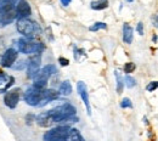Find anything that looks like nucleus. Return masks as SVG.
Returning <instances> with one entry per match:
<instances>
[{"instance_id": "4be33fe9", "label": "nucleus", "mask_w": 158, "mask_h": 141, "mask_svg": "<svg viewBox=\"0 0 158 141\" xmlns=\"http://www.w3.org/2000/svg\"><path fill=\"white\" fill-rule=\"evenodd\" d=\"M124 81H125V85H127L128 88H133V86L136 85V81H135L133 77H130V76H127Z\"/></svg>"}, {"instance_id": "2eb2a0df", "label": "nucleus", "mask_w": 158, "mask_h": 141, "mask_svg": "<svg viewBox=\"0 0 158 141\" xmlns=\"http://www.w3.org/2000/svg\"><path fill=\"white\" fill-rule=\"evenodd\" d=\"M37 123L38 125L41 126V128H49L52 125V122L50 119L48 112H44V113H40L39 116L37 117Z\"/></svg>"}, {"instance_id": "7ed1b4c3", "label": "nucleus", "mask_w": 158, "mask_h": 141, "mask_svg": "<svg viewBox=\"0 0 158 141\" xmlns=\"http://www.w3.org/2000/svg\"><path fill=\"white\" fill-rule=\"evenodd\" d=\"M17 17L16 6L9 0H0V24L6 26L12 23Z\"/></svg>"}, {"instance_id": "a211bd4d", "label": "nucleus", "mask_w": 158, "mask_h": 141, "mask_svg": "<svg viewBox=\"0 0 158 141\" xmlns=\"http://www.w3.org/2000/svg\"><path fill=\"white\" fill-rule=\"evenodd\" d=\"M91 9L93 10H103L108 7V0H96L91 1Z\"/></svg>"}, {"instance_id": "dca6fc26", "label": "nucleus", "mask_w": 158, "mask_h": 141, "mask_svg": "<svg viewBox=\"0 0 158 141\" xmlns=\"http://www.w3.org/2000/svg\"><path fill=\"white\" fill-rule=\"evenodd\" d=\"M67 141H85L83 135L80 134L78 129L76 128H71L69 129V133H68V138H67Z\"/></svg>"}, {"instance_id": "1a4fd4ad", "label": "nucleus", "mask_w": 158, "mask_h": 141, "mask_svg": "<svg viewBox=\"0 0 158 141\" xmlns=\"http://www.w3.org/2000/svg\"><path fill=\"white\" fill-rule=\"evenodd\" d=\"M56 72H57V69H56V67H55L54 64H46L44 68L39 69V72H38L37 76L33 78V81H45V83H48V79H49L52 74H55Z\"/></svg>"}, {"instance_id": "6e6552de", "label": "nucleus", "mask_w": 158, "mask_h": 141, "mask_svg": "<svg viewBox=\"0 0 158 141\" xmlns=\"http://www.w3.org/2000/svg\"><path fill=\"white\" fill-rule=\"evenodd\" d=\"M21 96V89H11L9 91H6L5 97H4V103L9 107V108H15L20 101Z\"/></svg>"}, {"instance_id": "4468645a", "label": "nucleus", "mask_w": 158, "mask_h": 141, "mask_svg": "<svg viewBox=\"0 0 158 141\" xmlns=\"http://www.w3.org/2000/svg\"><path fill=\"white\" fill-rule=\"evenodd\" d=\"M133 33L134 29L129 23H124L123 26V40L125 44H131L133 43Z\"/></svg>"}, {"instance_id": "423d86ee", "label": "nucleus", "mask_w": 158, "mask_h": 141, "mask_svg": "<svg viewBox=\"0 0 158 141\" xmlns=\"http://www.w3.org/2000/svg\"><path fill=\"white\" fill-rule=\"evenodd\" d=\"M44 90L45 89H37L33 85L31 88H28L24 93V101L29 105V106H38L39 107L40 102L43 100L44 96Z\"/></svg>"}, {"instance_id": "cd10ccee", "label": "nucleus", "mask_w": 158, "mask_h": 141, "mask_svg": "<svg viewBox=\"0 0 158 141\" xmlns=\"http://www.w3.org/2000/svg\"><path fill=\"white\" fill-rule=\"evenodd\" d=\"M7 78H10V77H7L5 73H2V72H0V85H2V84H5V83H7Z\"/></svg>"}, {"instance_id": "a878e982", "label": "nucleus", "mask_w": 158, "mask_h": 141, "mask_svg": "<svg viewBox=\"0 0 158 141\" xmlns=\"http://www.w3.org/2000/svg\"><path fill=\"white\" fill-rule=\"evenodd\" d=\"M14 81H15V78H14V77H10V78H9V81H7V84L5 85V88H4V89H0V94H4L5 91H7V89L14 84Z\"/></svg>"}, {"instance_id": "f8f14e48", "label": "nucleus", "mask_w": 158, "mask_h": 141, "mask_svg": "<svg viewBox=\"0 0 158 141\" xmlns=\"http://www.w3.org/2000/svg\"><path fill=\"white\" fill-rule=\"evenodd\" d=\"M16 14L20 19H28L32 15V9L26 0H19L16 5Z\"/></svg>"}, {"instance_id": "ddd939ff", "label": "nucleus", "mask_w": 158, "mask_h": 141, "mask_svg": "<svg viewBox=\"0 0 158 141\" xmlns=\"http://www.w3.org/2000/svg\"><path fill=\"white\" fill-rule=\"evenodd\" d=\"M59 95H60L59 93H57L56 90H54V89H45V90H44V96H43V100L40 102L39 107L46 105V103H49L50 101L56 100V99L59 97Z\"/></svg>"}, {"instance_id": "c85d7f7f", "label": "nucleus", "mask_w": 158, "mask_h": 141, "mask_svg": "<svg viewBox=\"0 0 158 141\" xmlns=\"http://www.w3.org/2000/svg\"><path fill=\"white\" fill-rule=\"evenodd\" d=\"M136 31L139 32V34H140V35H143V24H142V22H140V23H138Z\"/></svg>"}, {"instance_id": "473e14b6", "label": "nucleus", "mask_w": 158, "mask_h": 141, "mask_svg": "<svg viewBox=\"0 0 158 141\" xmlns=\"http://www.w3.org/2000/svg\"><path fill=\"white\" fill-rule=\"evenodd\" d=\"M152 40L155 41V43H156V41H157V35H153V38H152Z\"/></svg>"}, {"instance_id": "c756f323", "label": "nucleus", "mask_w": 158, "mask_h": 141, "mask_svg": "<svg viewBox=\"0 0 158 141\" xmlns=\"http://www.w3.org/2000/svg\"><path fill=\"white\" fill-rule=\"evenodd\" d=\"M59 62L61 66H68L69 64V61L67 60V59H64V57H60Z\"/></svg>"}, {"instance_id": "5701e85b", "label": "nucleus", "mask_w": 158, "mask_h": 141, "mask_svg": "<svg viewBox=\"0 0 158 141\" xmlns=\"http://www.w3.org/2000/svg\"><path fill=\"white\" fill-rule=\"evenodd\" d=\"M133 71H135V63H133V62L125 63V66H124V72H125L127 74H129V73H131Z\"/></svg>"}, {"instance_id": "20e7f679", "label": "nucleus", "mask_w": 158, "mask_h": 141, "mask_svg": "<svg viewBox=\"0 0 158 141\" xmlns=\"http://www.w3.org/2000/svg\"><path fill=\"white\" fill-rule=\"evenodd\" d=\"M17 48L19 51L22 54H29V55H34V54H40L45 46L43 43L39 41H34L33 39H28V38H21L17 41Z\"/></svg>"}, {"instance_id": "39448f33", "label": "nucleus", "mask_w": 158, "mask_h": 141, "mask_svg": "<svg viewBox=\"0 0 158 141\" xmlns=\"http://www.w3.org/2000/svg\"><path fill=\"white\" fill-rule=\"evenodd\" d=\"M69 126L68 125H60L56 128L50 129L46 131L43 136L44 141H67L68 133H69Z\"/></svg>"}, {"instance_id": "f3484780", "label": "nucleus", "mask_w": 158, "mask_h": 141, "mask_svg": "<svg viewBox=\"0 0 158 141\" xmlns=\"http://www.w3.org/2000/svg\"><path fill=\"white\" fill-rule=\"evenodd\" d=\"M72 93V85L68 81H64L61 83L59 89V94L61 95H69Z\"/></svg>"}, {"instance_id": "f257e3e1", "label": "nucleus", "mask_w": 158, "mask_h": 141, "mask_svg": "<svg viewBox=\"0 0 158 141\" xmlns=\"http://www.w3.org/2000/svg\"><path fill=\"white\" fill-rule=\"evenodd\" d=\"M48 114H49L50 119L52 122V124H55V123L61 124L64 119H67L72 116H76V108L69 102H64V103L60 105L57 107L48 111Z\"/></svg>"}, {"instance_id": "9b49d317", "label": "nucleus", "mask_w": 158, "mask_h": 141, "mask_svg": "<svg viewBox=\"0 0 158 141\" xmlns=\"http://www.w3.org/2000/svg\"><path fill=\"white\" fill-rule=\"evenodd\" d=\"M77 90H78L79 96L81 97V100H83L84 105H85V107H86V112H88V114L90 116V114H91V107H90V102H89V94H88V89H86L85 83H83V81H78V84H77Z\"/></svg>"}, {"instance_id": "aec40b11", "label": "nucleus", "mask_w": 158, "mask_h": 141, "mask_svg": "<svg viewBox=\"0 0 158 141\" xmlns=\"http://www.w3.org/2000/svg\"><path fill=\"white\" fill-rule=\"evenodd\" d=\"M106 28H107V24H106V23H103V22H96V23H94L93 26H90L89 31H91V32H98L100 29H106Z\"/></svg>"}, {"instance_id": "7c9ffc66", "label": "nucleus", "mask_w": 158, "mask_h": 141, "mask_svg": "<svg viewBox=\"0 0 158 141\" xmlns=\"http://www.w3.org/2000/svg\"><path fill=\"white\" fill-rule=\"evenodd\" d=\"M152 23H153V26L158 28V15H153L152 16Z\"/></svg>"}, {"instance_id": "393cba45", "label": "nucleus", "mask_w": 158, "mask_h": 141, "mask_svg": "<svg viewBox=\"0 0 158 141\" xmlns=\"http://www.w3.org/2000/svg\"><path fill=\"white\" fill-rule=\"evenodd\" d=\"M5 46H6V44H5V38L4 37H0V59L2 57V55L5 54Z\"/></svg>"}, {"instance_id": "412c9836", "label": "nucleus", "mask_w": 158, "mask_h": 141, "mask_svg": "<svg viewBox=\"0 0 158 141\" xmlns=\"http://www.w3.org/2000/svg\"><path fill=\"white\" fill-rule=\"evenodd\" d=\"M27 66H28V60H22L17 64L16 63L12 64L11 68H14V69H24V68H27Z\"/></svg>"}, {"instance_id": "b1692460", "label": "nucleus", "mask_w": 158, "mask_h": 141, "mask_svg": "<svg viewBox=\"0 0 158 141\" xmlns=\"http://www.w3.org/2000/svg\"><path fill=\"white\" fill-rule=\"evenodd\" d=\"M120 107L122 108H131L133 107V103H131V101L129 100L128 97H125V99H123L122 102H120Z\"/></svg>"}, {"instance_id": "f704fd0d", "label": "nucleus", "mask_w": 158, "mask_h": 141, "mask_svg": "<svg viewBox=\"0 0 158 141\" xmlns=\"http://www.w3.org/2000/svg\"><path fill=\"white\" fill-rule=\"evenodd\" d=\"M0 72H1V71H0Z\"/></svg>"}, {"instance_id": "2f4dec72", "label": "nucleus", "mask_w": 158, "mask_h": 141, "mask_svg": "<svg viewBox=\"0 0 158 141\" xmlns=\"http://www.w3.org/2000/svg\"><path fill=\"white\" fill-rule=\"evenodd\" d=\"M71 1H72V0H61V4H62L63 6H68V5L71 4Z\"/></svg>"}, {"instance_id": "bb28decb", "label": "nucleus", "mask_w": 158, "mask_h": 141, "mask_svg": "<svg viewBox=\"0 0 158 141\" xmlns=\"http://www.w3.org/2000/svg\"><path fill=\"white\" fill-rule=\"evenodd\" d=\"M156 89H158V81H151L148 83V85L146 86L147 91H155Z\"/></svg>"}, {"instance_id": "72a5a7b5", "label": "nucleus", "mask_w": 158, "mask_h": 141, "mask_svg": "<svg viewBox=\"0 0 158 141\" xmlns=\"http://www.w3.org/2000/svg\"><path fill=\"white\" fill-rule=\"evenodd\" d=\"M127 1H129V2H131V1H133V0H127Z\"/></svg>"}, {"instance_id": "9d476101", "label": "nucleus", "mask_w": 158, "mask_h": 141, "mask_svg": "<svg viewBox=\"0 0 158 141\" xmlns=\"http://www.w3.org/2000/svg\"><path fill=\"white\" fill-rule=\"evenodd\" d=\"M16 59H17V50L14 48H10L5 51V54L0 59V63L2 67H12Z\"/></svg>"}, {"instance_id": "6ab92c4d", "label": "nucleus", "mask_w": 158, "mask_h": 141, "mask_svg": "<svg viewBox=\"0 0 158 141\" xmlns=\"http://www.w3.org/2000/svg\"><path fill=\"white\" fill-rule=\"evenodd\" d=\"M114 76H116V79H117V93H118V94H122L123 86H124V81L122 79V77H120L118 71L114 72Z\"/></svg>"}, {"instance_id": "0eeeda50", "label": "nucleus", "mask_w": 158, "mask_h": 141, "mask_svg": "<svg viewBox=\"0 0 158 141\" xmlns=\"http://www.w3.org/2000/svg\"><path fill=\"white\" fill-rule=\"evenodd\" d=\"M40 63H41L40 54H34L28 59V66H27V76H28V78L33 79L37 76V73L39 72Z\"/></svg>"}, {"instance_id": "f03ea898", "label": "nucleus", "mask_w": 158, "mask_h": 141, "mask_svg": "<svg viewBox=\"0 0 158 141\" xmlns=\"http://www.w3.org/2000/svg\"><path fill=\"white\" fill-rule=\"evenodd\" d=\"M16 27L21 34L28 39H34V37H37L40 33V27L38 23L29 19H19Z\"/></svg>"}]
</instances>
